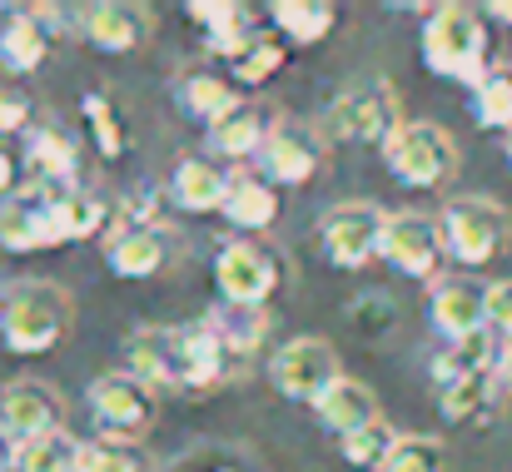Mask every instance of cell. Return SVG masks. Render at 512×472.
Listing matches in <instances>:
<instances>
[{
    "mask_svg": "<svg viewBox=\"0 0 512 472\" xmlns=\"http://www.w3.org/2000/svg\"><path fill=\"white\" fill-rule=\"evenodd\" d=\"M70 318H75V309H70V294L60 284L20 279L0 299V338L10 353L35 358V353H50L70 333Z\"/></svg>",
    "mask_w": 512,
    "mask_h": 472,
    "instance_id": "6da1fadb",
    "label": "cell"
},
{
    "mask_svg": "<svg viewBox=\"0 0 512 472\" xmlns=\"http://www.w3.org/2000/svg\"><path fill=\"white\" fill-rule=\"evenodd\" d=\"M423 60L433 75H448L458 85H483L488 80V25L473 5H438L423 20Z\"/></svg>",
    "mask_w": 512,
    "mask_h": 472,
    "instance_id": "7a4b0ae2",
    "label": "cell"
},
{
    "mask_svg": "<svg viewBox=\"0 0 512 472\" xmlns=\"http://www.w3.org/2000/svg\"><path fill=\"white\" fill-rule=\"evenodd\" d=\"M438 224H443L448 254H453L458 264H468V269L498 259L503 244H508V209L493 204V199H483V194H458V199L438 214Z\"/></svg>",
    "mask_w": 512,
    "mask_h": 472,
    "instance_id": "3957f363",
    "label": "cell"
},
{
    "mask_svg": "<svg viewBox=\"0 0 512 472\" xmlns=\"http://www.w3.org/2000/svg\"><path fill=\"white\" fill-rule=\"evenodd\" d=\"M403 125L408 120L398 115V95L383 80L343 90L339 100L329 105V120H324V130L334 140H348V145H388Z\"/></svg>",
    "mask_w": 512,
    "mask_h": 472,
    "instance_id": "277c9868",
    "label": "cell"
},
{
    "mask_svg": "<svg viewBox=\"0 0 512 472\" xmlns=\"http://www.w3.org/2000/svg\"><path fill=\"white\" fill-rule=\"evenodd\" d=\"M383 159H388V169H393L403 184H413V189H433V184H443V179L453 174L458 150H453V140H448L443 125L413 120V125H403V130L383 145Z\"/></svg>",
    "mask_w": 512,
    "mask_h": 472,
    "instance_id": "5b68a950",
    "label": "cell"
},
{
    "mask_svg": "<svg viewBox=\"0 0 512 472\" xmlns=\"http://www.w3.org/2000/svg\"><path fill=\"white\" fill-rule=\"evenodd\" d=\"M269 378H274V388L284 393V398H299V403H319L334 383H339V353H334V343L329 338H289L279 353H274V363H269Z\"/></svg>",
    "mask_w": 512,
    "mask_h": 472,
    "instance_id": "8992f818",
    "label": "cell"
},
{
    "mask_svg": "<svg viewBox=\"0 0 512 472\" xmlns=\"http://www.w3.org/2000/svg\"><path fill=\"white\" fill-rule=\"evenodd\" d=\"M90 408H95L105 438L135 443L155 423V388L140 373H100L90 388Z\"/></svg>",
    "mask_w": 512,
    "mask_h": 472,
    "instance_id": "52a82bcc",
    "label": "cell"
},
{
    "mask_svg": "<svg viewBox=\"0 0 512 472\" xmlns=\"http://www.w3.org/2000/svg\"><path fill=\"white\" fill-rule=\"evenodd\" d=\"M130 373H140L150 388L165 383V388H199V373H194V338L189 328H140L130 338Z\"/></svg>",
    "mask_w": 512,
    "mask_h": 472,
    "instance_id": "ba28073f",
    "label": "cell"
},
{
    "mask_svg": "<svg viewBox=\"0 0 512 472\" xmlns=\"http://www.w3.org/2000/svg\"><path fill=\"white\" fill-rule=\"evenodd\" d=\"M383 234H388V214L373 204H339L324 214V254L339 269H363L368 259H383Z\"/></svg>",
    "mask_w": 512,
    "mask_h": 472,
    "instance_id": "9c48e42d",
    "label": "cell"
},
{
    "mask_svg": "<svg viewBox=\"0 0 512 472\" xmlns=\"http://www.w3.org/2000/svg\"><path fill=\"white\" fill-rule=\"evenodd\" d=\"M214 284L224 294V304H244V309H264V299L279 289V264L269 249L239 239V244H224L219 249V264H214Z\"/></svg>",
    "mask_w": 512,
    "mask_h": 472,
    "instance_id": "30bf717a",
    "label": "cell"
},
{
    "mask_svg": "<svg viewBox=\"0 0 512 472\" xmlns=\"http://www.w3.org/2000/svg\"><path fill=\"white\" fill-rule=\"evenodd\" d=\"M0 428L15 443L60 433L65 428V398L50 383H40V378H15V383L0 388Z\"/></svg>",
    "mask_w": 512,
    "mask_h": 472,
    "instance_id": "8fae6325",
    "label": "cell"
},
{
    "mask_svg": "<svg viewBox=\"0 0 512 472\" xmlns=\"http://www.w3.org/2000/svg\"><path fill=\"white\" fill-rule=\"evenodd\" d=\"M448 244H443V224L428 214H388V234H383V259L408 274V279H433L443 264Z\"/></svg>",
    "mask_w": 512,
    "mask_h": 472,
    "instance_id": "7c38bea8",
    "label": "cell"
},
{
    "mask_svg": "<svg viewBox=\"0 0 512 472\" xmlns=\"http://www.w3.org/2000/svg\"><path fill=\"white\" fill-rule=\"evenodd\" d=\"M259 159H264L269 179L309 184V179L319 174V164H324V145H319V135H314L309 125H299V120H279Z\"/></svg>",
    "mask_w": 512,
    "mask_h": 472,
    "instance_id": "4fadbf2b",
    "label": "cell"
},
{
    "mask_svg": "<svg viewBox=\"0 0 512 472\" xmlns=\"http://www.w3.org/2000/svg\"><path fill=\"white\" fill-rule=\"evenodd\" d=\"M80 30L90 35V45H100L110 55H125V50L145 45L150 10L145 5H130V0H100V5H85L80 10Z\"/></svg>",
    "mask_w": 512,
    "mask_h": 472,
    "instance_id": "5bb4252c",
    "label": "cell"
},
{
    "mask_svg": "<svg viewBox=\"0 0 512 472\" xmlns=\"http://www.w3.org/2000/svg\"><path fill=\"white\" fill-rule=\"evenodd\" d=\"M428 309H433L438 333H448V338L483 333V328H488V284H473V279H438L433 294H428Z\"/></svg>",
    "mask_w": 512,
    "mask_h": 472,
    "instance_id": "9a60e30c",
    "label": "cell"
},
{
    "mask_svg": "<svg viewBox=\"0 0 512 472\" xmlns=\"http://www.w3.org/2000/svg\"><path fill=\"white\" fill-rule=\"evenodd\" d=\"M55 15L60 10H20V15H10V25L0 30V65L10 75H30L50 55V35L60 30Z\"/></svg>",
    "mask_w": 512,
    "mask_h": 472,
    "instance_id": "2e32d148",
    "label": "cell"
},
{
    "mask_svg": "<svg viewBox=\"0 0 512 472\" xmlns=\"http://www.w3.org/2000/svg\"><path fill=\"white\" fill-rule=\"evenodd\" d=\"M189 15L204 25V40L219 60H239L254 40V10L249 5H234V0H194Z\"/></svg>",
    "mask_w": 512,
    "mask_h": 472,
    "instance_id": "e0dca14e",
    "label": "cell"
},
{
    "mask_svg": "<svg viewBox=\"0 0 512 472\" xmlns=\"http://www.w3.org/2000/svg\"><path fill=\"white\" fill-rule=\"evenodd\" d=\"M229 189H234V174H224L214 159H179L170 174V194L179 209H194V214H209V209H224L229 204Z\"/></svg>",
    "mask_w": 512,
    "mask_h": 472,
    "instance_id": "ac0fdd59",
    "label": "cell"
},
{
    "mask_svg": "<svg viewBox=\"0 0 512 472\" xmlns=\"http://www.w3.org/2000/svg\"><path fill=\"white\" fill-rule=\"evenodd\" d=\"M174 95H179L184 115H194V120L209 125V130L244 105L239 90H234V80H224V75H214V70H184V75L174 80Z\"/></svg>",
    "mask_w": 512,
    "mask_h": 472,
    "instance_id": "d6986e66",
    "label": "cell"
},
{
    "mask_svg": "<svg viewBox=\"0 0 512 472\" xmlns=\"http://www.w3.org/2000/svg\"><path fill=\"white\" fill-rule=\"evenodd\" d=\"M170 259V234L155 224H130L115 244H110V274L115 279H150L160 274Z\"/></svg>",
    "mask_w": 512,
    "mask_h": 472,
    "instance_id": "ffe728a7",
    "label": "cell"
},
{
    "mask_svg": "<svg viewBox=\"0 0 512 472\" xmlns=\"http://www.w3.org/2000/svg\"><path fill=\"white\" fill-rule=\"evenodd\" d=\"M314 413H319V423L329 428V433H358V428H368V423H378V398H373V388L368 383H358V378H339L319 403H314Z\"/></svg>",
    "mask_w": 512,
    "mask_h": 472,
    "instance_id": "44dd1931",
    "label": "cell"
},
{
    "mask_svg": "<svg viewBox=\"0 0 512 472\" xmlns=\"http://www.w3.org/2000/svg\"><path fill=\"white\" fill-rule=\"evenodd\" d=\"M498 368V338L483 328V333H468V338H448L443 353H433V378L438 388L458 383V378H473V373H493Z\"/></svg>",
    "mask_w": 512,
    "mask_h": 472,
    "instance_id": "7402d4cb",
    "label": "cell"
},
{
    "mask_svg": "<svg viewBox=\"0 0 512 472\" xmlns=\"http://www.w3.org/2000/svg\"><path fill=\"white\" fill-rule=\"evenodd\" d=\"M0 244L5 249H45V244H60L55 234V204H30V199H10L0 209Z\"/></svg>",
    "mask_w": 512,
    "mask_h": 472,
    "instance_id": "603a6c76",
    "label": "cell"
},
{
    "mask_svg": "<svg viewBox=\"0 0 512 472\" xmlns=\"http://www.w3.org/2000/svg\"><path fill=\"white\" fill-rule=\"evenodd\" d=\"M30 179H45V184H60V189H80V150L70 135L60 130H30Z\"/></svg>",
    "mask_w": 512,
    "mask_h": 472,
    "instance_id": "cb8c5ba5",
    "label": "cell"
},
{
    "mask_svg": "<svg viewBox=\"0 0 512 472\" xmlns=\"http://www.w3.org/2000/svg\"><path fill=\"white\" fill-rule=\"evenodd\" d=\"M269 135H274V125L264 120V110H259V105H239L234 115H224V120L209 130V145H214V155L244 159V155H264Z\"/></svg>",
    "mask_w": 512,
    "mask_h": 472,
    "instance_id": "d4e9b609",
    "label": "cell"
},
{
    "mask_svg": "<svg viewBox=\"0 0 512 472\" xmlns=\"http://www.w3.org/2000/svg\"><path fill=\"white\" fill-rule=\"evenodd\" d=\"M224 219L239 224V229H249V234H264L279 219V189L264 184V179H234L229 204H224Z\"/></svg>",
    "mask_w": 512,
    "mask_h": 472,
    "instance_id": "484cf974",
    "label": "cell"
},
{
    "mask_svg": "<svg viewBox=\"0 0 512 472\" xmlns=\"http://www.w3.org/2000/svg\"><path fill=\"white\" fill-rule=\"evenodd\" d=\"M498 388H503L498 383V368L493 373H473V378H458V383L438 388V408H443L448 423H473V418H483L493 408Z\"/></svg>",
    "mask_w": 512,
    "mask_h": 472,
    "instance_id": "4316f807",
    "label": "cell"
},
{
    "mask_svg": "<svg viewBox=\"0 0 512 472\" xmlns=\"http://www.w3.org/2000/svg\"><path fill=\"white\" fill-rule=\"evenodd\" d=\"M269 15H274V25H279L289 40H299V45L324 40V35L334 30V20H339V10H334L329 0H279V5H269Z\"/></svg>",
    "mask_w": 512,
    "mask_h": 472,
    "instance_id": "83f0119b",
    "label": "cell"
},
{
    "mask_svg": "<svg viewBox=\"0 0 512 472\" xmlns=\"http://www.w3.org/2000/svg\"><path fill=\"white\" fill-rule=\"evenodd\" d=\"M105 224H110V204H105L100 194H90V189H75V194H65V199L55 204V234H60V244H70V239H95Z\"/></svg>",
    "mask_w": 512,
    "mask_h": 472,
    "instance_id": "f1b7e54d",
    "label": "cell"
},
{
    "mask_svg": "<svg viewBox=\"0 0 512 472\" xmlns=\"http://www.w3.org/2000/svg\"><path fill=\"white\" fill-rule=\"evenodd\" d=\"M204 318L214 323V333L224 338V348L234 353V363H239V358H249V353L259 348L264 328H269L264 309H244V304H219L214 314H204Z\"/></svg>",
    "mask_w": 512,
    "mask_h": 472,
    "instance_id": "f546056e",
    "label": "cell"
},
{
    "mask_svg": "<svg viewBox=\"0 0 512 472\" xmlns=\"http://www.w3.org/2000/svg\"><path fill=\"white\" fill-rule=\"evenodd\" d=\"M473 120H478L483 130L512 135V70L508 65H493L488 80L473 90Z\"/></svg>",
    "mask_w": 512,
    "mask_h": 472,
    "instance_id": "4dcf8cb0",
    "label": "cell"
},
{
    "mask_svg": "<svg viewBox=\"0 0 512 472\" xmlns=\"http://www.w3.org/2000/svg\"><path fill=\"white\" fill-rule=\"evenodd\" d=\"M20 472H80V443L60 428L20 443Z\"/></svg>",
    "mask_w": 512,
    "mask_h": 472,
    "instance_id": "1f68e13d",
    "label": "cell"
},
{
    "mask_svg": "<svg viewBox=\"0 0 512 472\" xmlns=\"http://www.w3.org/2000/svg\"><path fill=\"white\" fill-rule=\"evenodd\" d=\"M393 443H398V433H393L383 418L368 423V428H358V433H348V438H339L343 463H348V468H368V472H383L388 453H393Z\"/></svg>",
    "mask_w": 512,
    "mask_h": 472,
    "instance_id": "d6a6232c",
    "label": "cell"
},
{
    "mask_svg": "<svg viewBox=\"0 0 512 472\" xmlns=\"http://www.w3.org/2000/svg\"><path fill=\"white\" fill-rule=\"evenodd\" d=\"M383 472H448L443 443L428 438V433H398V443H393Z\"/></svg>",
    "mask_w": 512,
    "mask_h": 472,
    "instance_id": "836d02e7",
    "label": "cell"
},
{
    "mask_svg": "<svg viewBox=\"0 0 512 472\" xmlns=\"http://www.w3.org/2000/svg\"><path fill=\"white\" fill-rule=\"evenodd\" d=\"M229 70H234V85H249V90H254V85H264L269 75H279V70H284V45H279V40H269V35H254V40H249V50H244Z\"/></svg>",
    "mask_w": 512,
    "mask_h": 472,
    "instance_id": "e575fe53",
    "label": "cell"
},
{
    "mask_svg": "<svg viewBox=\"0 0 512 472\" xmlns=\"http://www.w3.org/2000/svg\"><path fill=\"white\" fill-rule=\"evenodd\" d=\"M80 115H85L90 140H95V150H100V155L105 159L125 155V130H120V115L110 110V100H105V95H85V100H80Z\"/></svg>",
    "mask_w": 512,
    "mask_h": 472,
    "instance_id": "d590c367",
    "label": "cell"
},
{
    "mask_svg": "<svg viewBox=\"0 0 512 472\" xmlns=\"http://www.w3.org/2000/svg\"><path fill=\"white\" fill-rule=\"evenodd\" d=\"M80 472H140V453L120 438L80 443Z\"/></svg>",
    "mask_w": 512,
    "mask_h": 472,
    "instance_id": "8d00e7d4",
    "label": "cell"
},
{
    "mask_svg": "<svg viewBox=\"0 0 512 472\" xmlns=\"http://www.w3.org/2000/svg\"><path fill=\"white\" fill-rule=\"evenodd\" d=\"M488 328H498V333L512 338V279L488 284Z\"/></svg>",
    "mask_w": 512,
    "mask_h": 472,
    "instance_id": "74e56055",
    "label": "cell"
},
{
    "mask_svg": "<svg viewBox=\"0 0 512 472\" xmlns=\"http://www.w3.org/2000/svg\"><path fill=\"white\" fill-rule=\"evenodd\" d=\"M30 125V100L20 95H0V135H15Z\"/></svg>",
    "mask_w": 512,
    "mask_h": 472,
    "instance_id": "f35d334b",
    "label": "cell"
},
{
    "mask_svg": "<svg viewBox=\"0 0 512 472\" xmlns=\"http://www.w3.org/2000/svg\"><path fill=\"white\" fill-rule=\"evenodd\" d=\"M10 468H20V443L0 428V472H10Z\"/></svg>",
    "mask_w": 512,
    "mask_h": 472,
    "instance_id": "ab89813d",
    "label": "cell"
},
{
    "mask_svg": "<svg viewBox=\"0 0 512 472\" xmlns=\"http://www.w3.org/2000/svg\"><path fill=\"white\" fill-rule=\"evenodd\" d=\"M20 184H15V159H10V150H0V194H15Z\"/></svg>",
    "mask_w": 512,
    "mask_h": 472,
    "instance_id": "60d3db41",
    "label": "cell"
},
{
    "mask_svg": "<svg viewBox=\"0 0 512 472\" xmlns=\"http://www.w3.org/2000/svg\"><path fill=\"white\" fill-rule=\"evenodd\" d=\"M488 15H498V20H508L512 25V0H493V5H488Z\"/></svg>",
    "mask_w": 512,
    "mask_h": 472,
    "instance_id": "b9f144b4",
    "label": "cell"
},
{
    "mask_svg": "<svg viewBox=\"0 0 512 472\" xmlns=\"http://www.w3.org/2000/svg\"><path fill=\"white\" fill-rule=\"evenodd\" d=\"M498 383H503V388H508V393H512V353H508V358H503V363H498Z\"/></svg>",
    "mask_w": 512,
    "mask_h": 472,
    "instance_id": "7bdbcfd3",
    "label": "cell"
},
{
    "mask_svg": "<svg viewBox=\"0 0 512 472\" xmlns=\"http://www.w3.org/2000/svg\"><path fill=\"white\" fill-rule=\"evenodd\" d=\"M508 159H512V135H508Z\"/></svg>",
    "mask_w": 512,
    "mask_h": 472,
    "instance_id": "ee69618b",
    "label": "cell"
},
{
    "mask_svg": "<svg viewBox=\"0 0 512 472\" xmlns=\"http://www.w3.org/2000/svg\"><path fill=\"white\" fill-rule=\"evenodd\" d=\"M219 472H239V468H219Z\"/></svg>",
    "mask_w": 512,
    "mask_h": 472,
    "instance_id": "f6af8a7d",
    "label": "cell"
}]
</instances>
